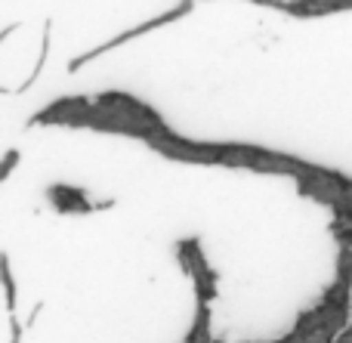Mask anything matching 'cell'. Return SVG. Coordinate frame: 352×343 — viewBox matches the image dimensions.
Instances as JSON below:
<instances>
[{
    "mask_svg": "<svg viewBox=\"0 0 352 343\" xmlns=\"http://www.w3.org/2000/svg\"><path fill=\"white\" fill-rule=\"evenodd\" d=\"M10 328H12V338H10V343H22V322H19L16 316H10Z\"/></svg>",
    "mask_w": 352,
    "mask_h": 343,
    "instance_id": "7a4b0ae2",
    "label": "cell"
},
{
    "mask_svg": "<svg viewBox=\"0 0 352 343\" xmlns=\"http://www.w3.org/2000/svg\"><path fill=\"white\" fill-rule=\"evenodd\" d=\"M0 285H3V294H6V309H10V316H16V282L10 276L6 257H0Z\"/></svg>",
    "mask_w": 352,
    "mask_h": 343,
    "instance_id": "6da1fadb",
    "label": "cell"
}]
</instances>
